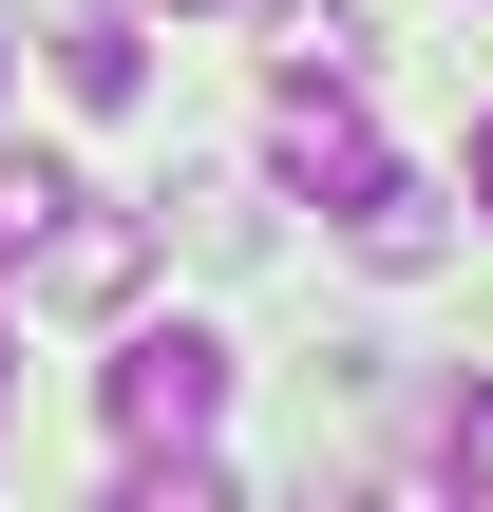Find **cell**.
Masks as SVG:
<instances>
[{
    "label": "cell",
    "instance_id": "obj_3",
    "mask_svg": "<svg viewBox=\"0 0 493 512\" xmlns=\"http://www.w3.org/2000/svg\"><path fill=\"white\" fill-rule=\"evenodd\" d=\"M361 171H380V133H361V76H285V95H266V190L342 209Z\"/></svg>",
    "mask_w": 493,
    "mask_h": 512
},
{
    "label": "cell",
    "instance_id": "obj_5",
    "mask_svg": "<svg viewBox=\"0 0 493 512\" xmlns=\"http://www.w3.org/2000/svg\"><path fill=\"white\" fill-rule=\"evenodd\" d=\"M57 95H76V114H133V95H152L133 0H57Z\"/></svg>",
    "mask_w": 493,
    "mask_h": 512
},
{
    "label": "cell",
    "instance_id": "obj_9",
    "mask_svg": "<svg viewBox=\"0 0 493 512\" xmlns=\"http://www.w3.org/2000/svg\"><path fill=\"white\" fill-rule=\"evenodd\" d=\"M0 285H19V247H0Z\"/></svg>",
    "mask_w": 493,
    "mask_h": 512
},
{
    "label": "cell",
    "instance_id": "obj_1",
    "mask_svg": "<svg viewBox=\"0 0 493 512\" xmlns=\"http://www.w3.org/2000/svg\"><path fill=\"white\" fill-rule=\"evenodd\" d=\"M0 247H19V285L76 304V323H133V285H152V209H114V190L57 171V152H0Z\"/></svg>",
    "mask_w": 493,
    "mask_h": 512
},
{
    "label": "cell",
    "instance_id": "obj_6",
    "mask_svg": "<svg viewBox=\"0 0 493 512\" xmlns=\"http://www.w3.org/2000/svg\"><path fill=\"white\" fill-rule=\"evenodd\" d=\"M380 38H361V0H285V76H361Z\"/></svg>",
    "mask_w": 493,
    "mask_h": 512
},
{
    "label": "cell",
    "instance_id": "obj_7",
    "mask_svg": "<svg viewBox=\"0 0 493 512\" xmlns=\"http://www.w3.org/2000/svg\"><path fill=\"white\" fill-rule=\"evenodd\" d=\"M437 475H475V494H493V380L456 399V418H437Z\"/></svg>",
    "mask_w": 493,
    "mask_h": 512
},
{
    "label": "cell",
    "instance_id": "obj_8",
    "mask_svg": "<svg viewBox=\"0 0 493 512\" xmlns=\"http://www.w3.org/2000/svg\"><path fill=\"white\" fill-rule=\"evenodd\" d=\"M475 209H493V114H475Z\"/></svg>",
    "mask_w": 493,
    "mask_h": 512
},
{
    "label": "cell",
    "instance_id": "obj_2",
    "mask_svg": "<svg viewBox=\"0 0 493 512\" xmlns=\"http://www.w3.org/2000/svg\"><path fill=\"white\" fill-rule=\"evenodd\" d=\"M95 418H114V456H190V437L228 418V342H209V323H133V342L95 361Z\"/></svg>",
    "mask_w": 493,
    "mask_h": 512
},
{
    "label": "cell",
    "instance_id": "obj_10",
    "mask_svg": "<svg viewBox=\"0 0 493 512\" xmlns=\"http://www.w3.org/2000/svg\"><path fill=\"white\" fill-rule=\"evenodd\" d=\"M0 95H19V57H0Z\"/></svg>",
    "mask_w": 493,
    "mask_h": 512
},
{
    "label": "cell",
    "instance_id": "obj_4",
    "mask_svg": "<svg viewBox=\"0 0 493 512\" xmlns=\"http://www.w3.org/2000/svg\"><path fill=\"white\" fill-rule=\"evenodd\" d=\"M342 247H361V266H380V285H418V266H437V247H456V209H437V190H418V171H361V190H342Z\"/></svg>",
    "mask_w": 493,
    "mask_h": 512
}]
</instances>
